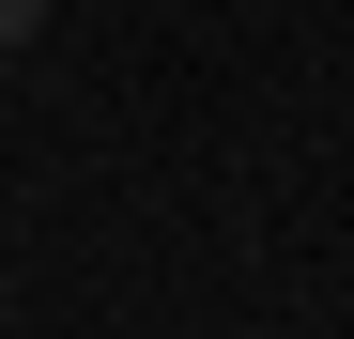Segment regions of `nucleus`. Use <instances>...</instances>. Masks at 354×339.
Segmentation results:
<instances>
[{
    "instance_id": "f257e3e1",
    "label": "nucleus",
    "mask_w": 354,
    "mask_h": 339,
    "mask_svg": "<svg viewBox=\"0 0 354 339\" xmlns=\"http://www.w3.org/2000/svg\"><path fill=\"white\" fill-rule=\"evenodd\" d=\"M31 31H46V0H0V62H16V46H31Z\"/></svg>"
}]
</instances>
